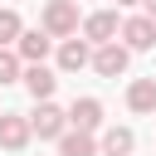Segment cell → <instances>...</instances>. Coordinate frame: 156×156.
Segmentation results:
<instances>
[{
	"mask_svg": "<svg viewBox=\"0 0 156 156\" xmlns=\"http://www.w3.org/2000/svg\"><path fill=\"white\" fill-rule=\"evenodd\" d=\"M63 127H68V112H63L54 98L34 102V112H29V132H34L39 141H58V136H63Z\"/></svg>",
	"mask_w": 156,
	"mask_h": 156,
	"instance_id": "1",
	"label": "cell"
},
{
	"mask_svg": "<svg viewBox=\"0 0 156 156\" xmlns=\"http://www.w3.org/2000/svg\"><path fill=\"white\" fill-rule=\"evenodd\" d=\"M78 0H49L44 5V34H54V39H68V34H78Z\"/></svg>",
	"mask_w": 156,
	"mask_h": 156,
	"instance_id": "2",
	"label": "cell"
},
{
	"mask_svg": "<svg viewBox=\"0 0 156 156\" xmlns=\"http://www.w3.org/2000/svg\"><path fill=\"white\" fill-rule=\"evenodd\" d=\"M127 63H132V49H127V44H117V39L93 49V68H98L102 78H122V73H127Z\"/></svg>",
	"mask_w": 156,
	"mask_h": 156,
	"instance_id": "3",
	"label": "cell"
},
{
	"mask_svg": "<svg viewBox=\"0 0 156 156\" xmlns=\"http://www.w3.org/2000/svg\"><path fill=\"white\" fill-rule=\"evenodd\" d=\"M122 44H127L132 54L156 49V20H151V15H132V20H122Z\"/></svg>",
	"mask_w": 156,
	"mask_h": 156,
	"instance_id": "4",
	"label": "cell"
},
{
	"mask_svg": "<svg viewBox=\"0 0 156 156\" xmlns=\"http://www.w3.org/2000/svg\"><path fill=\"white\" fill-rule=\"evenodd\" d=\"M122 34V20H117V10H98V15H88L83 20V39L98 49V44H112Z\"/></svg>",
	"mask_w": 156,
	"mask_h": 156,
	"instance_id": "5",
	"label": "cell"
},
{
	"mask_svg": "<svg viewBox=\"0 0 156 156\" xmlns=\"http://www.w3.org/2000/svg\"><path fill=\"white\" fill-rule=\"evenodd\" d=\"M49 49H54V34H44V29H20V39H15V54L24 63H44Z\"/></svg>",
	"mask_w": 156,
	"mask_h": 156,
	"instance_id": "6",
	"label": "cell"
},
{
	"mask_svg": "<svg viewBox=\"0 0 156 156\" xmlns=\"http://www.w3.org/2000/svg\"><path fill=\"white\" fill-rule=\"evenodd\" d=\"M29 117H20V112H0V146L5 151H24L29 146Z\"/></svg>",
	"mask_w": 156,
	"mask_h": 156,
	"instance_id": "7",
	"label": "cell"
},
{
	"mask_svg": "<svg viewBox=\"0 0 156 156\" xmlns=\"http://www.w3.org/2000/svg\"><path fill=\"white\" fill-rule=\"evenodd\" d=\"M88 63H93V44L78 39V34H68V39L58 44V68H63V73H78V68H88Z\"/></svg>",
	"mask_w": 156,
	"mask_h": 156,
	"instance_id": "8",
	"label": "cell"
},
{
	"mask_svg": "<svg viewBox=\"0 0 156 156\" xmlns=\"http://www.w3.org/2000/svg\"><path fill=\"white\" fill-rule=\"evenodd\" d=\"M20 83L29 88V98H34V102H44V98H54V88H58V78H54V68H44V63H24V73H20Z\"/></svg>",
	"mask_w": 156,
	"mask_h": 156,
	"instance_id": "9",
	"label": "cell"
},
{
	"mask_svg": "<svg viewBox=\"0 0 156 156\" xmlns=\"http://www.w3.org/2000/svg\"><path fill=\"white\" fill-rule=\"evenodd\" d=\"M68 127L98 132V127H102V102H98V98H73V102H68Z\"/></svg>",
	"mask_w": 156,
	"mask_h": 156,
	"instance_id": "10",
	"label": "cell"
},
{
	"mask_svg": "<svg viewBox=\"0 0 156 156\" xmlns=\"http://www.w3.org/2000/svg\"><path fill=\"white\" fill-rule=\"evenodd\" d=\"M58 156H102V151H98V136H93V132L63 127V136H58Z\"/></svg>",
	"mask_w": 156,
	"mask_h": 156,
	"instance_id": "11",
	"label": "cell"
},
{
	"mask_svg": "<svg viewBox=\"0 0 156 156\" xmlns=\"http://www.w3.org/2000/svg\"><path fill=\"white\" fill-rule=\"evenodd\" d=\"M132 146H136L132 127H107V132L98 136V151H102V156H132Z\"/></svg>",
	"mask_w": 156,
	"mask_h": 156,
	"instance_id": "12",
	"label": "cell"
},
{
	"mask_svg": "<svg viewBox=\"0 0 156 156\" xmlns=\"http://www.w3.org/2000/svg\"><path fill=\"white\" fill-rule=\"evenodd\" d=\"M127 107L132 112H156V78H136L127 88Z\"/></svg>",
	"mask_w": 156,
	"mask_h": 156,
	"instance_id": "13",
	"label": "cell"
},
{
	"mask_svg": "<svg viewBox=\"0 0 156 156\" xmlns=\"http://www.w3.org/2000/svg\"><path fill=\"white\" fill-rule=\"evenodd\" d=\"M20 73H24V58L10 54V49H0V88L5 83H20Z\"/></svg>",
	"mask_w": 156,
	"mask_h": 156,
	"instance_id": "14",
	"label": "cell"
},
{
	"mask_svg": "<svg viewBox=\"0 0 156 156\" xmlns=\"http://www.w3.org/2000/svg\"><path fill=\"white\" fill-rule=\"evenodd\" d=\"M20 29H24L20 15H15V10H0V49H10V44L20 39Z\"/></svg>",
	"mask_w": 156,
	"mask_h": 156,
	"instance_id": "15",
	"label": "cell"
},
{
	"mask_svg": "<svg viewBox=\"0 0 156 156\" xmlns=\"http://www.w3.org/2000/svg\"><path fill=\"white\" fill-rule=\"evenodd\" d=\"M141 5H146V15H151V20H156V0H141Z\"/></svg>",
	"mask_w": 156,
	"mask_h": 156,
	"instance_id": "16",
	"label": "cell"
},
{
	"mask_svg": "<svg viewBox=\"0 0 156 156\" xmlns=\"http://www.w3.org/2000/svg\"><path fill=\"white\" fill-rule=\"evenodd\" d=\"M117 5H141V0H117Z\"/></svg>",
	"mask_w": 156,
	"mask_h": 156,
	"instance_id": "17",
	"label": "cell"
},
{
	"mask_svg": "<svg viewBox=\"0 0 156 156\" xmlns=\"http://www.w3.org/2000/svg\"><path fill=\"white\" fill-rule=\"evenodd\" d=\"M151 117H156V112H151Z\"/></svg>",
	"mask_w": 156,
	"mask_h": 156,
	"instance_id": "18",
	"label": "cell"
}]
</instances>
